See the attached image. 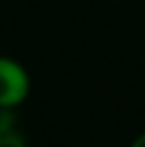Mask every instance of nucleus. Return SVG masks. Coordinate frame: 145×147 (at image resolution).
Listing matches in <instances>:
<instances>
[{"instance_id":"obj_3","label":"nucleus","mask_w":145,"mask_h":147,"mask_svg":"<svg viewBox=\"0 0 145 147\" xmlns=\"http://www.w3.org/2000/svg\"><path fill=\"white\" fill-rule=\"evenodd\" d=\"M128 147H145V132H143V134H139L137 139H134L132 143L128 145Z\"/></svg>"},{"instance_id":"obj_4","label":"nucleus","mask_w":145,"mask_h":147,"mask_svg":"<svg viewBox=\"0 0 145 147\" xmlns=\"http://www.w3.org/2000/svg\"><path fill=\"white\" fill-rule=\"evenodd\" d=\"M115 2H122V0H115Z\"/></svg>"},{"instance_id":"obj_1","label":"nucleus","mask_w":145,"mask_h":147,"mask_svg":"<svg viewBox=\"0 0 145 147\" xmlns=\"http://www.w3.org/2000/svg\"><path fill=\"white\" fill-rule=\"evenodd\" d=\"M30 94V77L26 68L13 58L0 55V109L13 111Z\"/></svg>"},{"instance_id":"obj_2","label":"nucleus","mask_w":145,"mask_h":147,"mask_svg":"<svg viewBox=\"0 0 145 147\" xmlns=\"http://www.w3.org/2000/svg\"><path fill=\"white\" fill-rule=\"evenodd\" d=\"M0 147H26V141L15 126L13 111L4 109H0Z\"/></svg>"}]
</instances>
